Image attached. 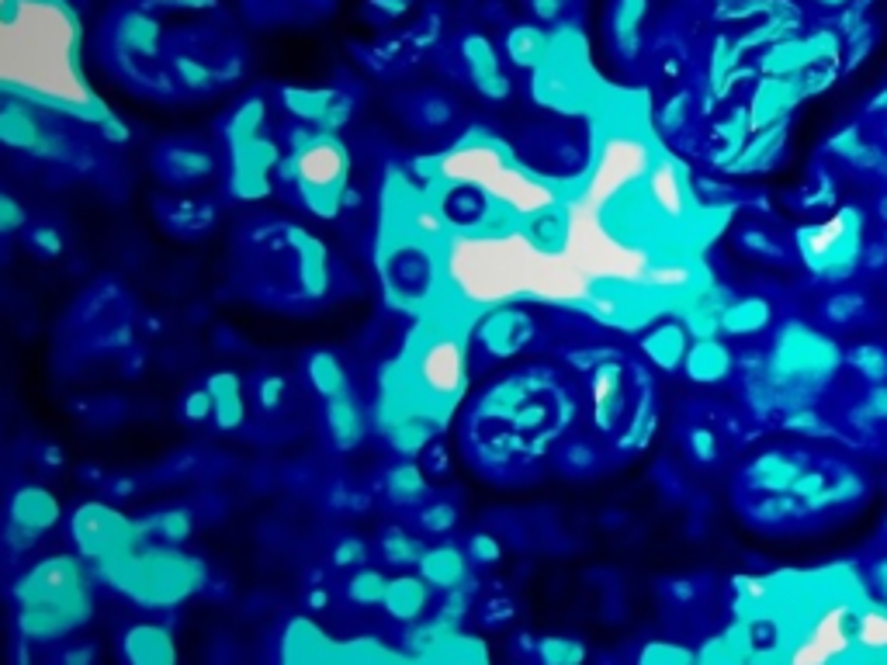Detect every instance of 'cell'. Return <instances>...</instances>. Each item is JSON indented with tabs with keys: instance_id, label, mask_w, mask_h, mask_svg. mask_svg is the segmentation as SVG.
<instances>
[{
	"instance_id": "cell-1",
	"label": "cell",
	"mask_w": 887,
	"mask_h": 665,
	"mask_svg": "<svg viewBox=\"0 0 887 665\" xmlns=\"http://www.w3.org/2000/svg\"><path fill=\"white\" fill-rule=\"evenodd\" d=\"M579 402L548 364H527L485 385L465 420V457L490 482H521L552 457Z\"/></svg>"
},
{
	"instance_id": "cell-2",
	"label": "cell",
	"mask_w": 887,
	"mask_h": 665,
	"mask_svg": "<svg viewBox=\"0 0 887 665\" xmlns=\"http://www.w3.org/2000/svg\"><path fill=\"white\" fill-rule=\"evenodd\" d=\"M843 364L846 354L833 336H825L822 330L800 320H787L774 333V346H769L763 371L746 374L749 410L766 420L777 413L787 416L794 410L815 406Z\"/></svg>"
},
{
	"instance_id": "cell-3",
	"label": "cell",
	"mask_w": 887,
	"mask_h": 665,
	"mask_svg": "<svg viewBox=\"0 0 887 665\" xmlns=\"http://www.w3.org/2000/svg\"><path fill=\"white\" fill-rule=\"evenodd\" d=\"M284 178L295 184L312 215L336 219L343 212V191L351 178V157L330 132L292 139V157L284 160Z\"/></svg>"
},
{
	"instance_id": "cell-4",
	"label": "cell",
	"mask_w": 887,
	"mask_h": 665,
	"mask_svg": "<svg viewBox=\"0 0 887 665\" xmlns=\"http://www.w3.org/2000/svg\"><path fill=\"white\" fill-rule=\"evenodd\" d=\"M794 246L800 264L815 278L843 284L864 264V212L846 205L833 219L800 225L794 233Z\"/></svg>"
},
{
	"instance_id": "cell-5",
	"label": "cell",
	"mask_w": 887,
	"mask_h": 665,
	"mask_svg": "<svg viewBox=\"0 0 887 665\" xmlns=\"http://www.w3.org/2000/svg\"><path fill=\"white\" fill-rule=\"evenodd\" d=\"M468 361L472 351L462 336L431 333L413 357L416 389L423 392L426 406H451L468 389Z\"/></svg>"
},
{
	"instance_id": "cell-6",
	"label": "cell",
	"mask_w": 887,
	"mask_h": 665,
	"mask_svg": "<svg viewBox=\"0 0 887 665\" xmlns=\"http://www.w3.org/2000/svg\"><path fill=\"white\" fill-rule=\"evenodd\" d=\"M586 399H589L593 430L604 433V437H617L635 402V364L624 361L621 351H614L607 361H599L586 374Z\"/></svg>"
},
{
	"instance_id": "cell-7",
	"label": "cell",
	"mask_w": 887,
	"mask_h": 665,
	"mask_svg": "<svg viewBox=\"0 0 887 665\" xmlns=\"http://www.w3.org/2000/svg\"><path fill=\"white\" fill-rule=\"evenodd\" d=\"M652 163H655V157H652L648 142L642 135H611L593 163L586 201L589 205H604V201L617 198L632 184L645 181Z\"/></svg>"
},
{
	"instance_id": "cell-8",
	"label": "cell",
	"mask_w": 887,
	"mask_h": 665,
	"mask_svg": "<svg viewBox=\"0 0 887 665\" xmlns=\"http://www.w3.org/2000/svg\"><path fill=\"white\" fill-rule=\"evenodd\" d=\"M537 336V320L524 305H493L468 333V351L482 361H513L521 357Z\"/></svg>"
},
{
	"instance_id": "cell-9",
	"label": "cell",
	"mask_w": 887,
	"mask_h": 665,
	"mask_svg": "<svg viewBox=\"0 0 887 665\" xmlns=\"http://www.w3.org/2000/svg\"><path fill=\"white\" fill-rule=\"evenodd\" d=\"M853 621L856 611L846 599H833L822 606L812 627L800 634L787 652V665H839L853 648Z\"/></svg>"
},
{
	"instance_id": "cell-10",
	"label": "cell",
	"mask_w": 887,
	"mask_h": 665,
	"mask_svg": "<svg viewBox=\"0 0 887 665\" xmlns=\"http://www.w3.org/2000/svg\"><path fill=\"white\" fill-rule=\"evenodd\" d=\"M812 454L794 447H766L738 468V496H780L790 493Z\"/></svg>"
},
{
	"instance_id": "cell-11",
	"label": "cell",
	"mask_w": 887,
	"mask_h": 665,
	"mask_svg": "<svg viewBox=\"0 0 887 665\" xmlns=\"http://www.w3.org/2000/svg\"><path fill=\"white\" fill-rule=\"evenodd\" d=\"M437 268L426 243H399L385 260V284L399 302H426L434 292Z\"/></svg>"
},
{
	"instance_id": "cell-12",
	"label": "cell",
	"mask_w": 887,
	"mask_h": 665,
	"mask_svg": "<svg viewBox=\"0 0 887 665\" xmlns=\"http://www.w3.org/2000/svg\"><path fill=\"white\" fill-rule=\"evenodd\" d=\"M645 198L663 222H686V215H691V184H686L683 163L673 157L655 160L645 178Z\"/></svg>"
},
{
	"instance_id": "cell-13",
	"label": "cell",
	"mask_w": 887,
	"mask_h": 665,
	"mask_svg": "<svg viewBox=\"0 0 887 665\" xmlns=\"http://www.w3.org/2000/svg\"><path fill=\"white\" fill-rule=\"evenodd\" d=\"M157 178L167 188H198L215 173V160L209 150L194 147V142H163L153 157Z\"/></svg>"
},
{
	"instance_id": "cell-14",
	"label": "cell",
	"mask_w": 887,
	"mask_h": 665,
	"mask_svg": "<svg viewBox=\"0 0 887 665\" xmlns=\"http://www.w3.org/2000/svg\"><path fill=\"white\" fill-rule=\"evenodd\" d=\"M659 426V399H655V382L645 371V364H635V402L627 413L624 430L614 437V447L621 454H635L652 444V433Z\"/></svg>"
},
{
	"instance_id": "cell-15",
	"label": "cell",
	"mask_w": 887,
	"mask_h": 665,
	"mask_svg": "<svg viewBox=\"0 0 887 665\" xmlns=\"http://www.w3.org/2000/svg\"><path fill=\"white\" fill-rule=\"evenodd\" d=\"M60 500H56L49 488L42 485H21L18 493L11 496L8 503V520H11V531L28 544L36 541L39 534H46L49 527L60 524Z\"/></svg>"
},
{
	"instance_id": "cell-16",
	"label": "cell",
	"mask_w": 887,
	"mask_h": 665,
	"mask_svg": "<svg viewBox=\"0 0 887 665\" xmlns=\"http://www.w3.org/2000/svg\"><path fill=\"white\" fill-rule=\"evenodd\" d=\"M157 215L163 222L167 233H174L181 240H202L219 225V209L209 198H194V194H167L157 201Z\"/></svg>"
},
{
	"instance_id": "cell-17",
	"label": "cell",
	"mask_w": 887,
	"mask_h": 665,
	"mask_svg": "<svg viewBox=\"0 0 887 665\" xmlns=\"http://www.w3.org/2000/svg\"><path fill=\"white\" fill-rule=\"evenodd\" d=\"M323 426L330 444L343 454H351L367 441V410L361 406V399L354 392H343L323 402Z\"/></svg>"
},
{
	"instance_id": "cell-18",
	"label": "cell",
	"mask_w": 887,
	"mask_h": 665,
	"mask_svg": "<svg viewBox=\"0 0 887 665\" xmlns=\"http://www.w3.org/2000/svg\"><path fill=\"white\" fill-rule=\"evenodd\" d=\"M399 119L420 135H441L447 125H454L457 108L444 91L423 87V91H410V94L399 98Z\"/></svg>"
},
{
	"instance_id": "cell-19",
	"label": "cell",
	"mask_w": 887,
	"mask_h": 665,
	"mask_svg": "<svg viewBox=\"0 0 887 665\" xmlns=\"http://www.w3.org/2000/svg\"><path fill=\"white\" fill-rule=\"evenodd\" d=\"M683 371L694 385H722L735 374V354L725 340L700 336L691 343V354H686V361H683Z\"/></svg>"
},
{
	"instance_id": "cell-20",
	"label": "cell",
	"mask_w": 887,
	"mask_h": 665,
	"mask_svg": "<svg viewBox=\"0 0 887 665\" xmlns=\"http://www.w3.org/2000/svg\"><path fill=\"white\" fill-rule=\"evenodd\" d=\"M441 437V420L431 406L423 410H410V413H399L389 426V444L399 457H420L426 447Z\"/></svg>"
},
{
	"instance_id": "cell-21",
	"label": "cell",
	"mask_w": 887,
	"mask_h": 665,
	"mask_svg": "<svg viewBox=\"0 0 887 665\" xmlns=\"http://www.w3.org/2000/svg\"><path fill=\"white\" fill-rule=\"evenodd\" d=\"M642 357L659 371H679L686 354H691V330L683 323H659L638 340Z\"/></svg>"
},
{
	"instance_id": "cell-22",
	"label": "cell",
	"mask_w": 887,
	"mask_h": 665,
	"mask_svg": "<svg viewBox=\"0 0 887 665\" xmlns=\"http://www.w3.org/2000/svg\"><path fill=\"white\" fill-rule=\"evenodd\" d=\"M441 215H444V222L454 225V229H482V225H490L485 219L493 215V198L485 194L482 188L454 184V188L441 198Z\"/></svg>"
},
{
	"instance_id": "cell-23",
	"label": "cell",
	"mask_w": 887,
	"mask_h": 665,
	"mask_svg": "<svg viewBox=\"0 0 887 665\" xmlns=\"http://www.w3.org/2000/svg\"><path fill=\"white\" fill-rule=\"evenodd\" d=\"M205 389H209L212 406H215V420L212 423L219 430H240L246 423V392H243L240 374L215 371V374H209Z\"/></svg>"
},
{
	"instance_id": "cell-24",
	"label": "cell",
	"mask_w": 887,
	"mask_h": 665,
	"mask_svg": "<svg viewBox=\"0 0 887 665\" xmlns=\"http://www.w3.org/2000/svg\"><path fill=\"white\" fill-rule=\"evenodd\" d=\"M774 326V305L759 295L735 299L718 315V333L725 336H759Z\"/></svg>"
},
{
	"instance_id": "cell-25",
	"label": "cell",
	"mask_w": 887,
	"mask_h": 665,
	"mask_svg": "<svg viewBox=\"0 0 887 665\" xmlns=\"http://www.w3.org/2000/svg\"><path fill=\"white\" fill-rule=\"evenodd\" d=\"M738 506L746 513L753 524H763V527H787V524H800V520H808V506L800 503L797 496L790 493H780V496H738Z\"/></svg>"
},
{
	"instance_id": "cell-26",
	"label": "cell",
	"mask_w": 887,
	"mask_h": 665,
	"mask_svg": "<svg viewBox=\"0 0 887 665\" xmlns=\"http://www.w3.org/2000/svg\"><path fill=\"white\" fill-rule=\"evenodd\" d=\"M302 374H305V385L316 392L323 402L336 399L343 392H351L347 367H343V361L333 351H309L305 361H302Z\"/></svg>"
},
{
	"instance_id": "cell-27",
	"label": "cell",
	"mask_w": 887,
	"mask_h": 665,
	"mask_svg": "<svg viewBox=\"0 0 887 665\" xmlns=\"http://www.w3.org/2000/svg\"><path fill=\"white\" fill-rule=\"evenodd\" d=\"M385 496L392 503H403V506H423L426 503V488H431V478L420 468V461L413 457H399L395 465L385 468Z\"/></svg>"
},
{
	"instance_id": "cell-28",
	"label": "cell",
	"mask_w": 887,
	"mask_h": 665,
	"mask_svg": "<svg viewBox=\"0 0 887 665\" xmlns=\"http://www.w3.org/2000/svg\"><path fill=\"white\" fill-rule=\"evenodd\" d=\"M125 652L132 665H174V648L160 627H135L125 638Z\"/></svg>"
},
{
	"instance_id": "cell-29",
	"label": "cell",
	"mask_w": 887,
	"mask_h": 665,
	"mask_svg": "<svg viewBox=\"0 0 887 665\" xmlns=\"http://www.w3.org/2000/svg\"><path fill=\"white\" fill-rule=\"evenodd\" d=\"M552 457L565 475H593L599 468V451L586 437H562Z\"/></svg>"
},
{
	"instance_id": "cell-30",
	"label": "cell",
	"mask_w": 887,
	"mask_h": 665,
	"mask_svg": "<svg viewBox=\"0 0 887 665\" xmlns=\"http://www.w3.org/2000/svg\"><path fill=\"white\" fill-rule=\"evenodd\" d=\"M853 642L870 655H887V611L880 606H864L853 621Z\"/></svg>"
},
{
	"instance_id": "cell-31",
	"label": "cell",
	"mask_w": 887,
	"mask_h": 665,
	"mask_svg": "<svg viewBox=\"0 0 887 665\" xmlns=\"http://www.w3.org/2000/svg\"><path fill=\"white\" fill-rule=\"evenodd\" d=\"M426 586H423V580H395V583H389V590H385V606L392 611V617H403V621H413V617H420L423 614V606H426Z\"/></svg>"
},
{
	"instance_id": "cell-32",
	"label": "cell",
	"mask_w": 887,
	"mask_h": 665,
	"mask_svg": "<svg viewBox=\"0 0 887 665\" xmlns=\"http://www.w3.org/2000/svg\"><path fill=\"white\" fill-rule=\"evenodd\" d=\"M420 565H423L426 583L454 586L457 580H462V572H465V555L457 552V547H437V552H426L420 558Z\"/></svg>"
},
{
	"instance_id": "cell-33",
	"label": "cell",
	"mask_w": 887,
	"mask_h": 665,
	"mask_svg": "<svg viewBox=\"0 0 887 665\" xmlns=\"http://www.w3.org/2000/svg\"><path fill=\"white\" fill-rule=\"evenodd\" d=\"M250 402L261 413L274 416L284 410V402H289V379L278 371H264V374H256L253 379V389H250Z\"/></svg>"
},
{
	"instance_id": "cell-34",
	"label": "cell",
	"mask_w": 887,
	"mask_h": 665,
	"mask_svg": "<svg viewBox=\"0 0 887 665\" xmlns=\"http://www.w3.org/2000/svg\"><path fill=\"white\" fill-rule=\"evenodd\" d=\"M846 364L860 374V379L867 385H880L887 382V351L880 343H860V346H853V351L846 354Z\"/></svg>"
},
{
	"instance_id": "cell-35",
	"label": "cell",
	"mask_w": 887,
	"mask_h": 665,
	"mask_svg": "<svg viewBox=\"0 0 887 665\" xmlns=\"http://www.w3.org/2000/svg\"><path fill=\"white\" fill-rule=\"evenodd\" d=\"M864 312H867V299L860 292H836V295H828L822 305L825 323H833V326H849V323L860 320Z\"/></svg>"
},
{
	"instance_id": "cell-36",
	"label": "cell",
	"mask_w": 887,
	"mask_h": 665,
	"mask_svg": "<svg viewBox=\"0 0 887 665\" xmlns=\"http://www.w3.org/2000/svg\"><path fill=\"white\" fill-rule=\"evenodd\" d=\"M506 52L517 67H534L541 60V52H545V36L537 28H513L506 36Z\"/></svg>"
},
{
	"instance_id": "cell-37",
	"label": "cell",
	"mask_w": 887,
	"mask_h": 665,
	"mask_svg": "<svg viewBox=\"0 0 887 665\" xmlns=\"http://www.w3.org/2000/svg\"><path fill=\"white\" fill-rule=\"evenodd\" d=\"M382 555L389 558V562H420L423 558V547H420V541L413 537V534H406L403 527H389L385 534H382Z\"/></svg>"
},
{
	"instance_id": "cell-38",
	"label": "cell",
	"mask_w": 887,
	"mask_h": 665,
	"mask_svg": "<svg viewBox=\"0 0 887 665\" xmlns=\"http://www.w3.org/2000/svg\"><path fill=\"white\" fill-rule=\"evenodd\" d=\"M686 451L697 465H714L722 457V437L710 426H691L686 430Z\"/></svg>"
},
{
	"instance_id": "cell-39",
	"label": "cell",
	"mask_w": 887,
	"mask_h": 665,
	"mask_svg": "<svg viewBox=\"0 0 887 665\" xmlns=\"http://www.w3.org/2000/svg\"><path fill=\"white\" fill-rule=\"evenodd\" d=\"M24 240H28V246H32L39 256H46V260H52V256H60L63 250H67V243H63V233L56 225H49V222H36V225H24Z\"/></svg>"
},
{
	"instance_id": "cell-40",
	"label": "cell",
	"mask_w": 887,
	"mask_h": 665,
	"mask_svg": "<svg viewBox=\"0 0 887 665\" xmlns=\"http://www.w3.org/2000/svg\"><path fill=\"white\" fill-rule=\"evenodd\" d=\"M784 430L790 433H805V437H833V426L825 423V416H818L815 406H805V410H794L780 420Z\"/></svg>"
},
{
	"instance_id": "cell-41",
	"label": "cell",
	"mask_w": 887,
	"mask_h": 665,
	"mask_svg": "<svg viewBox=\"0 0 887 665\" xmlns=\"http://www.w3.org/2000/svg\"><path fill=\"white\" fill-rule=\"evenodd\" d=\"M420 524H423V531H431V534H447L457 524V510L447 500H426L420 506Z\"/></svg>"
},
{
	"instance_id": "cell-42",
	"label": "cell",
	"mask_w": 887,
	"mask_h": 665,
	"mask_svg": "<svg viewBox=\"0 0 887 665\" xmlns=\"http://www.w3.org/2000/svg\"><path fill=\"white\" fill-rule=\"evenodd\" d=\"M537 652H541V662L545 665H583V658H586V648L572 638H548V642H541Z\"/></svg>"
},
{
	"instance_id": "cell-43",
	"label": "cell",
	"mask_w": 887,
	"mask_h": 665,
	"mask_svg": "<svg viewBox=\"0 0 887 665\" xmlns=\"http://www.w3.org/2000/svg\"><path fill=\"white\" fill-rule=\"evenodd\" d=\"M738 246L746 250V253H753V256L777 260V264H784V260H787L784 246L774 236H766L763 229H742V233H738Z\"/></svg>"
},
{
	"instance_id": "cell-44",
	"label": "cell",
	"mask_w": 887,
	"mask_h": 665,
	"mask_svg": "<svg viewBox=\"0 0 887 665\" xmlns=\"http://www.w3.org/2000/svg\"><path fill=\"white\" fill-rule=\"evenodd\" d=\"M777 147H780V139H774V135L756 139L746 153H738V160L732 163V170H738V173H759V170H766V163H769V157H774Z\"/></svg>"
},
{
	"instance_id": "cell-45",
	"label": "cell",
	"mask_w": 887,
	"mask_h": 665,
	"mask_svg": "<svg viewBox=\"0 0 887 665\" xmlns=\"http://www.w3.org/2000/svg\"><path fill=\"white\" fill-rule=\"evenodd\" d=\"M735 593L742 606H763L774 596V580H763V575H738Z\"/></svg>"
},
{
	"instance_id": "cell-46",
	"label": "cell",
	"mask_w": 887,
	"mask_h": 665,
	"mask_svg": "<svg viewBox=\"0 0 887 665\" xmlns=\"http://www.w3.org/2000/svg\"><path fill=\"white\" fill-rule=\"evenodd\" d=\"M181 416H184L188 423H212V420H215V406H212L209 389H191V392L181 399Z\"/></svg>"
},
{
	"instance_id": "cell-47",
	"label": "cell",
	"mask_w": 887,
	"mask_h": 665,
	"mask_svg": "<svg viewBox=\"0 0 887 665\" xmlns=\"http://www.w3.org/2000/svg\"><path fill=\"white\" fill-rule=\"evenodd\" d=\"M416 461H420V468L426 472V478H447L451 475V447L441 437L426 447Z\"/></svg>"
},
{
	"instance_id": "cell-48",
	"label": "cell",
	"mask_w": 887,
	"mask_h": 665,
	"mask_svg": "<svg viewBox=\"0 0 887 665\" xmlns=\"http://www.w3.org/2000/svg\"><path fill=\"white\" fill-rule=\"evenodd\" d=\"M385 590H389V583L382 580L379 572H357L354 580H351V596L357 599V603H379V599H385Z\"/></svg>"
},
{
	"instance_id": "cell-49",
	"label": "cell",
	"mask_w": 887,
	"mask_h": 665,
	"mask_svg": "<svg viewBox=\"0 0 887 665\" xmlns=\"http://www.w3.org/2000/svg\"><path fill=\"white\" fill-rule=\"evenodd\" d=\"M642 665H694V655L679 645L655 642L642 652Z\"/></svg>"
},
{
	"instance_id": "cell-50",
	"label": "cell",
	"mask_w": 887,
	"mask_h": 665,
	"mask_svg": "<svg viewBox=\"0 0 887 665\" xmlns=\"http://www.w3.org/2000/svg\"><path fill=\"white\" fill-rule=\"evenodd\" d=\"M28 225V212L18 198H11L8 191H0V236H11L18 229Z\"/></svg>"
},
{
	"instance_id": "cell-51",
	"label": "cell",
	"mask_w": 887,
	"mask_h": 665,
	"mask_svg": "<svg viewBox=\"0 0 887 665\" xmlns=\"http://www.w3.org/2000/svg\"><path fill=\"white\" fill-rule=\"evenodd\" d=\"M150 524H157V531L170 541H181L191 534V516L184 510H163L150 520Z\"/></svg>"
},
{
	"instance_id": "cell-52",
	"label": "cell",
	"mask_w": 887,
	"mask_h": 665,
	"mask_svg": "<svg viewBox=\"0 0 887 665\" xmlns=\"http://www.w3.org/2000/svg\"><path fill=\"white\" fill-rule=\"evenodd\" d=\"M645 284H652V288H666V292H676V288H686V284H691V271H686V268H648Z\"/></svg>"
},
{
	"instance_id": "cell-53",
	"label": "cell",
	"mask_w": 887,
	"mask_h": 665,
	"mask_svg": "<svg viewBox=\"0 0 887 665\" xmlns=\"http://www.w3.org/2000/svg\"><path fill=\"white\" fill-rule=\"evenodd\" d=\"M468 555H472L475 562H482V565H496V562L503 558V547H500V541H496L493 534H472V541H468Z\"/></svg>"
},
{
	"instance_id": "cell-54",
	"label": "cell",
	"mask_w": 887,
	"mask_h": 665,
	"mask_svg": "<svg viewBox=\"0 0 887 665\" xmlns=\"http://www.w3.org/2000/svg\"><path fill=\"white\" fill-rule=\"evenodd\" d=\"M864 406L870 410V416H874L877 423H887V382H880V385H870V389H867V395H864Z\"/></svg>"
},
{
	"instance_id": "cell-55",
	"label": "cell",
	"mask_w": 887,
	"mask_h": 665,
	"mask_svg": "<svg viewBox=\"0 0 887 665\" xmlns=\"http://www.w3.org/2000/svg\"><path fill=\"white\" fill-rule=\"evenodd\" d=\"M364 552H367V547L357 537H347V541L336 547V565H361L367 558Z\"/></svg>"
},
{
	"instance_id": "cell-56",
	"label": "cell",
	"mask_w": 887,
	"mask_h": 665,
	"mask_svg": "<svg viewBox=\"0 0 887 665\" xmlns=\"http://www.w3.org/2000/svg\"><path fill=\"white\" fill-rule=\"evenodd\" d=\"M884 260H887V243H884V246H867V250H864V264H867V268H880Z\"/></svg>"
},
{
	"instance_id": "cell-57",
	"label": "cell",
	"mask_w": 887,
	"mask_h": 665,
	"mask_svg": "<svg viewBox=\"0 0 887 665\" xmlns=\"http://www.w3.org/2000/svg\"><path fill=\"white\" fill-rule=\"evenodd\" d=\"M669 593L679 596V599H694L697 596V586H691V580H676V583H669Z\"/></svg>"
},
{
	"instance_id": "cell-58",
	"label": "cell",
	"mask_w": 887,
	"mask_h": 665,
	"mask_svg": "<svg viewBox=\"0 0 887 665\" xmlns=\"http://www.w3.org/2000/svg\"><path fill=\"white\" fill-rule=\"evenodd\" d=\"M874 212H877V219H880V222L887 225V194H880V198H877V205H874Z\"/></svg>"
},
{
	"instance_id": "cell-59",
	"label": "cell",
	"mask_w": 887,
	"mask_h": 665,
	"mask_svg": "<svg viewBox=\"0 0 887 665\" xmlns=\"http://www.w3.org/2000/svg\"><path fill=\"white\" fill-rule=\"evenodd\" d=\"M884 243H887V229H884Z\"/></svg>"
}]
</instances>
